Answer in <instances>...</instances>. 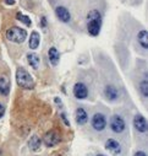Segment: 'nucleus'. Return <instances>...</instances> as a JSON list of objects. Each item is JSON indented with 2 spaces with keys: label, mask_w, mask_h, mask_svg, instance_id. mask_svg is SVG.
<instances>
[{
  "label": "nucleus",
  "mask_w": 148,
  "mask_h": 156,
  "mask_svg": "<svg viewBox=\"0 0 148 156\" xmlns=\"http://www.w3.org/2000/svg\"><path fill=\"white\" fill-rule=\"evenodd\" d=\"M48 57H49V60L53 65H56L59 63V59H60V54L58 52V49L55 47H52L48 52Z\"/></svg>",
  "instance_id": "nucleus-15"
},
{
  "label": "nucleus",
  "mask_w": 148,
  "mask_h": 156,
  "mask_svg": "<svg viewBox=\"0 0 148 156\" xmlns=\"http://www.w3.org/2000/svg\"><path fill=\"white\" fill-rule=\"evenodd\" d=\"M60 140H61V138H60L59 133L55 132V130H50V132H48V133L44 135V139H43L44 144H45L47 146H50V147L58 145V144L60 143Z\"/></svg>",
  "instance_id": "nucleus-6"
},
{
  "label": "nucleus",
  "mask_w": 148,
  "mask_h": 156,
  "mask_svg": "<svg viewBox=\"0 0 148 156\" xmlns=\"http://www.w3.org/2000/svg\"><path fill=\"white\" fill-rule=\"evenodd\" d=\"M92 127L97 132H102L106 127V119L102 113H96L92 118Z\"/></svg>",
  "instance_id": "nucleus-5"
},
{
  "label": "nucleus",
  "mask_w": 148,
  "mask_h": 156,
  "mask_svg": "<svg viewBox=\"0 0 148 156\" xmlns=\"http://www.w3.org/2000/svg\"><path fill=\"white\" fill-rule=\"evenodd\" d=\"M73 95H75V97L79 98V100L86 98L87 95H88L87 86L85 84H82V83H77L75 86H73Z\"/></svg>",
  "instance_id": "nucleus-7"
},
{
  "label": "nucleus",
  "mask_w": 148,
  "mask_h": 156,
  "mask_svg": "<svg viewBox=\"0 0 148 156\" xmlns=\"http://www.w3.org/2000/svg\"><path fill=\"white\" fill-rule=\"evenodd\" d=\"M10 92V83L5 76H0V94L6 96Z\"/></svg>",
  "instance_id": "nucleus-13"
},
{
  "label": "nucleus",
  "mask_w": 148,
  "mask_h": 156,
  "mask_svg": "<svg viewBox=\"0 0 148 156\" xmlns=\"http://www.w3.org/2000/svg\"><path fill=\"white\" fill-rule=\"evenodd\" d=\"M15 2H16V0H5V3H6L8 5H14Z\"/></svg>",
  "instance_id": "nucleus-23"
},
{
  "label": "nucleus",
  "mask_w": 148,
  "mask_h": 156,
  "mask_svg": "<svg viewBox=\"0 0 148 156\" xmlns=\"http://www.w3.org/2000/svg\"><path fill=\"white\" fill-rule=\"evenodd\" d=\"M55 14L58 16V19L62 22H69L71 20V15L69 12V10L65 8V6H58L55 9Z\"/></svg>",
  "instance_id": "nucleus-10"
},
{
  "label": "nucleus",
  "mask_w": 148,
  "mask_h": 156,
  "mask_svg": "<svg viewBox=\"0 0 148 156\" xmlns=\"http://www.w3.org/2000/svg\"><path fill=\"white\" fill-rule=\"evenodd\" d=\"M4 114H5V106L0 103V118H2Z\"/></svg>",
  "instance_id": "nucleus-21"
},
{
  "label": "nucleus",
  "mask_w": 148,
  "mask_h": 156,
  "mask_svg": "<svg viewBox=\"0 0 148 156\" xmlns=\"http://www.w3.org/2000/svg\"><path fill=\"white\" fill-rule=\"evenodd\" d=\"M16 19H17L18 21L23 22L26 26H31V25H32V21H31V19H29L28 16H26V15L21 14V12H17V15H16Z\"/></svg>",
  "instance_id": "nucleus-19"
},
{
  "label": "nucleus",
  "mask_w": 148,
  "mask_h": 156,
  "mask_svg": "<svg viewBox=\"0 0 148 156\" xmlns=\"http://www.w3.org/2000/svg\"><path fill=\"white\" fill-rule=\"evenodd\" d=\"M105 149L113 155H118L121 152V145L115 139H108L105 143Z\"/></svg>",
  "instance_id": "nucleus-9"
},
{
  "label": "nucleus",
  "mask_w": 148,
  "mask_h": 156,
  "mask_svg": "<svg viewBox=\"0 0 148 156\" xmlns=\"http://www.w3.org/2000/svg\"><path fill=\"white\" fill-rule=\"evenodd\" d=\"M16 81H17L18 86L22 87V89L29 90V89H33L34 87V80H33V77L23 68H18L16 70Z\"/></svg>",
  "instance_id": "nucleus-2"
},
{
  "label": "nucleus",
  "mask_w": 148,
  "mask_h": 156,
  "mask_svg": "<svg viewBox=\"0 0 148 156\" xmlns=\"http://www.w3.org/2000/svg\"><path fill=\"white\" fill-rule=\"evenodd\" d=\"M105 96H106V98L110 100V101H115V100L118 98V96H119V92H118V90H116L114 86L109 85V86L105 87Z\"/></svg>",
  "instance_id": "nucleus-14"
},
{
  "label": "nucleus",
  "mask_w": 148,
  "mask_h": 156,
  "mask_svg": "<svg viewBox=\"0 0 148 156\" xmlns=\"http://www.w3.org/2000/svg\"><path fill=\"white\" fill-rule=\"evenodd\" d=\"M87 30H88V33L93 37L98 36L99 32H100V27H102V16H100V12L98 10H92L88 12L87 15Z\"/></svg>",
  "instance_id": "nucleus-1"
},
{
  "label": "nucleus",
  "mask_w": 148,
  "mask_h": 156,
  "mask_svg": "<svg viewBox=\"0 0 148 156\" xmlns=\"http://www.w3.org/2000/svg\"><path fill=\"white\" fill-rule=\"evenodd\" d=\"M147 37H148V33L146 30H142L138 36H137V40H138V43L142 46V48L147 49L148 48V40H147Z\"/></svg>",
  "instance_id": "nucleus-16"
},
{
  "label": "nucleus",
  "mask_w": 148,
  "mask_h": 156,
  "mask_svg": "<svg viewBox=\"0 0 148 156\" xmlns=\"http://www.w3.org/2000/svg\"><path fill=\"white\" fill-rule=\"evenodd\" d=\"M39 42H41V36L37 31H33L29 36V42H28V46L31 49H37L39 47Z\"/></svg>",
  "instance_id": "nucleus-12"
},
{
  "label": "nucleus",
  "mask_w": 148,
  "mask_h": 156,
  "mask_svg": "<svg viewBox=\"0 0 148 156\" xmlns=\"http://www.w3.org/2000/svg\"><path fill=\"white\" fill-rule=\"evenodd\" d=\"M140 90H141V94H142L144 97L148 96V84H147V80L141 81V84H140Z\"/></svg>",
  "instance_id": "nucleus-20"
},
{
  "label": "nucleus",
  "mask_w": 148,
  "mask_h": 156,
  "mask_svg": "<svg viewBox=\"0 0 148 156\" xmlns=\"http://www.w3.org/2000/svg\"><path fill=\"white\" fill-rule=\"evenodd\" d=\"M133 126L140 133H146L147 132V121L143 115L136 114L133 118Z\"/></svg>",
  "instance_id": "nucleus-8"
},
{
  "label": "nucleus",
  "mask_w": 148,
  "mask_h": 156,
  "mask_svg": "<svg viewBox=\"0 0 148 156\" xmlns=\"http://www.w3.org/2000/svg\"><path fill=\"white\" fill-rule=\"evenodd\" d=\"M27 60H28L29 65H31L33 69H38L41 59H39V57L35 53H29V54L27 55Z\"/></svg>",
  "instance_id": "nucleus-17"
},
{
  "label": "nucleus",
  "mask_w": 148,
  "mask_h": 156,
  "mask_svg": "<svg viewBox=\"0 0 148 156\" xmlns=\"http://www.w3.org/2000/svg\"><path fill=\"white\" fill-rule=\"evenodd\" d=\"M97 156H104V155H97Z\"/></svg>",
  "instance_id": "nucleus-24"
},
{
  "label": "nucleus",
  "mask_w": 148,
  "mask_h": 156,
  "mask_svg": "<svg viewBox=\"0 0 148 156\" xmlns=\"http://www.w3.org/2000/svg\"><path fill=\"white\" fill-rule=\"evenodd\" d=\"M6 38L15 43H22L27 38V32L21 27H11L6 31Z\"/></svg>",
  "instance_id": "nucleus-3"
},
{
  "label": "nucleus",
  "mask_w": 148,
  "mask_h": 156,
  "mask_svg": "<svg viewBox=\"0 0 148 156\" xmlns=\"http://www.w3.org/2000/svg\"><path fill=\"white\" fill-rule=\"evenodd\" d=\"M125 121L121 118L120 115H113L110 119V128L114 133H123L125 130Z\"/></svg>",
  "instance_id": "nucleus-4"
},
{
  "label": "nucleus",
  "mask_w": 148,
  "mask_h": 156,
  "mask_svg": "<svg viewBox=\"0 0 148 156\" xmlns=\"http://www.w3.org/2000/svg\"><path fill=\"white\" fill-rule=\"evenodd\" d=\"M133 156H147V155H146V152H143V151H137Z\"/></svg>",
  "instance_id": "nucleus-22"
},
{
  "label": "nucleus",
  "mask_w": 148,
  "mask_h": 156,
  "mask_svg": "<svg viewBox=\"0 0 148 156\" xmlns=\"http://www.w3.org/2000/svg\"><path fill=\"white\" fill-rule=\"evenodd\" d=\"M75 118H76L77 124L83 126V124H86V123H87V121H88V114H87V112H86L83 108H81V107H80V108H77V109H76Z\"/></svg>",
  "instance_id": "nucleus-11"
},
{
  "label": "nucleus",
  "mask_w": 148,
  "mask_h": 156,
  "mask_svg": "<svg viewBox=\"0 0 148 156\" xmlns=\"http://www.w3.org/2000/svg\"><path fill=\"white\" fill-rule=\"evenodd\" d=\"M41 144H42V141H41V139L37 136V135H33L29 139V141H28V146H29V149L32 151H37V150H38L39 146H41Z\"/></svg>",
  "instance_id": "nucleus-18"
}]
</instances>
